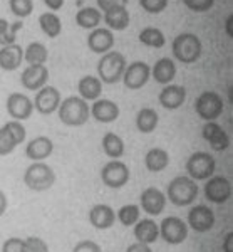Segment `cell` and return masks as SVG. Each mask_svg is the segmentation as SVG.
Wrapping results in <instances>:
<instances>
[{"label": "cell", "instance_id": "1", "mask_svg": "<svg viewBox=\"0 0 233 252\" xmlns=\"http://www.w3.org/2000/svg\"><path fill=\"white\" fill-rule=\"evenodd\" d=\"M57 113H59V120L65 126H83L91 116L87 101L79 96H69L60 101Z\"/></svg>", "mask_w": 233, "mask_h": 252}, {"label": "cell", "instance_id": "2", "mask_svg": "<svg viewBox=\"0 0 233 252\" xmlns=\"http://www.w3.org/2000/svg\"><path fill=\"white\" fill-rule=\"evenodd\" d=\"M202 40L193 32H183L176 35L171 44V52L175 59H178L183 64H193L202 58Z\"/></svg>", "mask_w": 233, "mask_h": 252}, {"label": "cell", "instance_id": "3", "mask_svg": "<svg viewBox=\"0 0 233 252\" xmlns=\"http://www.w3.org/2000/svg\"><path fill=\"white\" fill-rule=\"evenodd\" d=\"M126 58L117 51H109L103 54L97 63V74L99 81L104 84H116L122 79L126 69Z\"/></svg>", "mask_w": 233, "mask_h": 252}, {"label": "cell", "instance_id": "4", "mask_svg": "<svg viewBox=\"0 0 233 252\" xmlns=\"http://www.w3.org/2000/svg\"><path fill=\"white\" fill-rule=\"evenodd\" d=\"M166 193H168V198L173 205L188 207L198 197V185L190 177H176L171 180Z\"/></svg>", "mask_w": 233, "mask_h": 252}, {"label": "cell", "instance_id": "5", "mask_svg": "<svg viewBox=\"0 0 233 252\" xmlns=\"http://www.w3.org/2000/svg\"><path fill=\"white\" fill-rule=\"evenodd\" d=\"M24 184L34 192H46L56 184V173L47 163L34 161L24 173Z\"/></svg>", "mask_w": 233, "mask_h": 252}, {"label": "cell", "instance_id": "6", "mask_svg": "<svg viewBox=\"0 0 233 252\" xmlns=\"http://www.w3.org/2000/svg\"><path fill=\"white\" fill-rule=\"evenodd\" d=\"M216 161L211 153L196 152L186 161V172L191 180H208L213 177Z\"/></svg>", "mask_w": 233, "mask_h": 252}, {"label": "cell", "instance_id": "7", "mask_svg": "<svg viewBox=\"0 0 233 252\" xmlns=\"http://www.w3.org/2000/svg\"><path fill=\"white\" fill-rule=\"evenodd\" d=\"M223 97L215 91L202 93L195 101V111L205 121H215L216 118H220L223 113Z\"/></svg>", "mask_w": 233, "mask_h": 252}, {"label": "cell", "instance_id": "8", "mask_svg": "<svg viewBox=\"0 0 233 252\" xmlns=\"http://www.w3.org/2000/svg\"><path fill=\"white\" fill-rule=\"evenodd\" d=\"M27 131L20 121H9L0 128V157L14 153L20 143H24Z\"/></svg>", "mask_w": 233, "mask_h": 252}, {"label": "cell", "instance_id": "9", "mask_svg": "<svg viewBox=\"0 0 233 252\" xmlns=\"http://www.w3.org/2000/svg\"><path fill=\"white\" fill-rule=\"evenodd\" d=\"M159 237L170 246H178L188 237V225L179 217H166L159 223Z\"/></svg>", "mask_w": 233, "mask_h": 252}, {"label": "cell", "instance_id": "10", "mask_svg": "<svg viewBox=\"0 0 233 252\" xmlns=\"http://www.w3.org/2000/svg\"><path fill=\"white\" fill-rule=\"evenodd\" d=\"M101 180L109 189H121L129 182V168L119 160H113L106 163L101 170Z\"/></svg>", "mask_w": 233, "mask_h": 252}, {"label": "cell", "instance_id": "11", "mask_svg": "<svg viewBox=\"0 0 233 252\" xmlns=\"http://www.w3.org/2000/svg\"><path fill=\"white\" fill-rule=\"evenodd\" d=\"M151 76V67L143 61H134L129 66H126L124 74H122V81L124 86L128 89H141L146 86Z\"/></svg>", "mask_w": 233, "mask_h": 252}, {"label": "cell", "instance_id": "12", "mask_svg": "<svg viewBox=\"0 0 233 252\" xmlns=\"http://www.w3.org/2000/svg\"><path fill=\"white\" fill-rule=\"evenodd\" d=\"M188 225L198 234H205L213 229L215 225V214L210 207L196 205L188 212Z\"/></svg>", "mask_w": 233, "mask_h": 252}, {"label": "cell", "instance_id": "13", "mask_svg": "<svg viewBox=\"0 0 233 252\" xmlns=\"http://www.w3.org/2000/svg\"><path fill=\"white\" fill-rule=\"evenodd\" d=\"M62 101L59 89L54 86H44L37 91V96L34 99V109H37L40 115H52L59 109V104Z\"/></svg>", "mask_w": 233, "mask_h": 252}, {"label": "cell", "instance_id": "14", "mask_svg": "<svg viewBox=\"0 0 233 252\" xmlns=\"http://www.w3.org/2000/svg\"><path fill=\"white\" fill-rule=\"evenodd\" d=\"M7 113L14 118V121L29 120L34 113V103L22 93H12L7 97Z\"/></svg>", "mask_w": 233, "mask_h": 252}, {"label": "cell", "instance_id": "15", "mask_svg": "<svg viewBox=\"0 0 233 252\" xmlns=\"http://www.w3.org/2000/svg\"><path fill=\"white\" fill-rule=\"evenodd\" d=\"M205 197L213 204H225L232 197V184L225 177H211L205 184Z\"/></svg>", "mask_w": 233, "mask_h": 252}, {"label": "cell", "instance_id": "16", "mask_svg": "<svg viewBox=\"0 0 233 252\" xmlns=\"http://www.w3.org/2000/svg\"><path fill=\"white\" fill-rule=\"evenodd\" d=\"M202 135L210 143L211 150H215V152H225L230 146V136L215 121H206L202 129Z\"/></svg>", "mask_w": 233, "mask_h": 252}, {"label": "cell", "instance_id": "17", "mask_svg": "<svg viewBox=\"0 0 233 252\" xmlns=\"http://www.w3.org/2000/svg\"><path fill=\"white\" fill-rule=\"evenodd\" d=\"M49 81V69L46 66H29L24 69L20 76V83L29 91H39L47 86Z\"/></svg>", "mask_w": 233, "mask_h": 252}, {"label": "cell", "instance_id": "18", "mask_svg": "<svg viewBox=\"0 0 233 252\" xmlns=\"http://www.w3.org/2000/svg\"><path fill=\"white\" fill-rule=\"evenodd\" d=\"M185 99H186V89L185 86H179V84H168V86L161 89V93L158 96L159 104L165 109H170V111L181 108Z\"/></svg>", "mask_w": 233, "mask_h": 252}, {"label": "cell", "instance_id": "19", "mask_svg": "<svg viewBox=\"0 0 233 252\" xmlns=\"http://www.w3.org/2000/svg\"><path fill=\"white\" fill-rule=\"evenodd\" d=\"M89 109L91 116L99 123H113L119 118V106L111 99H96Z\"/></svg>", "mask_w": 233, "mask_h": 252}, {"label": "cell", "instance_id": "20", "mask_svg": "<svg viewBox=\"0 0 233 252\" xmlns=\"http://www.w3.org/2000/svg\"><path fill=\"white\" fill-rule=\"evenodd\" d=\"M114 46V34L109 29H94L87 35V47L94 54H106Z\"/></svg>", "mask_w": 233, "mask_h": 252}, {"label": "cell", "instance_id": "21", "mask_svg": "<svg viewBox=\"0 0 233 252\" xmlns=\"http://www.w3.org/2000/svg\"><path fill=\"white\" fill-rule=\"evenodd\" d=\"M165 205H166V197L161 190L149 187V189H146L141 193V207L146 214L159 215L165 210Z\"/></svg>", "mask_w": 233, "mask_h": 252}, {"label": "cell", "instance_id": "22", "mask_svg": "<svg viewBox=\"0 0 233 252\" xmlns=\"http://www.w3.org/2000/svg\"><path fill=\"white\" fill-rule=\"evenodd\" d=\"M54 152V143L47 136H37L30 140L26 146V157L34 161H42L52 155Z\"/></svg>", "mask_w": 233, "mask_h": 252}, {"label": "cell", "instance_id": "23", "mask_svg": "<svg viewBox=\"0 0 233 252\" xmlns=\"http://www.w3.org/2000/svg\"><path fill=\"white\" fill-rule=\"evenodd\" d=\"M89 222L96 229L106 230L109 227H113L114 222H116V212L109 205L97 204L89 210Z\"/></svg>", "mask_w": 233, "mask_h": 252}, {"label": "cell", "instance_id": "24", "mask_svg": "<svg viewBox=\"0 0 233 252\" xmlns=\"http://www.w3.org/2000/svg\"><path fill=\"white\" fill-rule=\"evenodd\" d=\"M24 61V49L17 42L0 49V69L3 71H15Z\"/></svg>", "mask_w": 233, "mask_h": 252}, {"label": "cell", "instance_id": "25", "mask_svg": "<svg viewBox=\"0 0 233 252\" xmlns=\"http://www.w3.org/2000/svg\"><path fill=\"white\" fill-rule=\"evenodd\" d=\"M151 74H153V78L158 84L168 86V84L173 83L175 76H176V64L170 58H161L154 63L153 69H151Z\"/></svg>", "mask_w": 233, "mask_h": 252}, {"label": "cell", "instance_id": "26", "mask_svg": "<svg viewBox=\"0 0 233 252\" xmlns=\"http://www.w3.org/2000/svg\"><path fill=\"white\" fill-rule=\"evenodd\" d=\"M103 19L109 31H126L131 22V14L128 7H113L104 12Z\"/></svg>", "mask_w": 233, "mask_h": 252}, {"label": "cell", "instance_id": "27", "mask_svg": "<svg viewBox=\"0 0 233 252\" xmlns=\"http://www.w3.org/2000/svg\"><path fill=\"white\" fill-rule=\"evenodd\" d=\"M134 237L140 244H149L156 242L159 237V227L158 223L151 219H145V220H138L134 223Z\"/></svg>", "mask_w": 233, "mask_h": 252}, {"label": "cell", "instance_id": "28", "mask_svg": "<svg viewBox=\"0 0 233 252\" xmlns=\"http://www.w3.org/2000/svg\"><path fill=\"white\" fill-rule=\"evenodd\" d=\"M77 91L84 101H96L103 94V83L96 76H84L77 83Z\"/></svg>", "mask_w": 233, "mask_h": 252}, {"label": "cell", "instance_id": "29", "mask_svg": "<svg viewBox=\"0 0 233 252\" xmlns=\"http://www.w3.org/2000/svg\"><path fill=\"white\" fill-rule=\"evenodd\" d=\"M103 22V14L96 7H83L81 10H77L76 14V24L81 29L94 31L99 27V24Z\"/></svg>", "mask_w": 233, "mask_h": 252}, {"label": "cell", "instance_id": "30", "mask_svg": "<svg viewBox=\"0 0 233 252\" xmlns=\"http://www.w3.org/2000/svg\"><path fill=\"white\" fill-rule=\"evenodd\" d=\"M49 51L42 42H30L24 51V61L29 66H46Z\"/></svg>", "mask_w": 233, "mask_h": 252}, {"label": "cell", "instance_id": "31", "mask_svg": "<svg viewBox=\"0 0 233 252\" xmlns=\"http://www.w3.org/2000/svg\"><path fill=\"white\" fill-rule=\"evenodd\" d=\"M145 165L149 172H163L170 165V155L163 148H151L145 155Z\"/></svg>", "mask_w": 233, "mask_h": 252}, {"label": "cell", "instance_id": "32", "mask_svg": "<svg viewBox=\"0 0 233 252\" xmlns=\"http://www.w3.org/2000/svg\"><path fill=\"white\" fill-rule=\"evenodd\" d=\"M39 26L44 34L51 39L59 37L60 32H62V22H60L59 15H56L54 12H44V14H40Z\"/></svg>", "mask_w": 233, "mask_h": 252}, {"label": "cell", "instance_id": "33", "mask_svg": "<svg viewBox=\"0 0 233 252\" xmlns=\"http://www.w3.org/2000/svg\"><path fill=\"white\" fill-rule=\"evenodd\" d=\"M159 116L153 108H143L136 115V126L141 133H153L158 126Z\"/></svg>", "mask_w": 233, "mask_h": 252}, {"label": "cell", "instance_id": "34", "mask_svg": "<svg viewBox=\"0 0 233 252\" xmlns=\"http://www.w3.org/2000/svg\"><path fill=\"white\" fill-rule=\"evenodd\" d=\"M103 150L108 157L117 160V158H121L124 155V141H122L116 133L109 131V133H106L103 138Z\"/></svg>", "mask_w": 233, "mask_h": 252}, {"label": "cell", "instance_id": "35", "mask_svg": "<svg viewBox=\"0 0 233 252\" xmlns=\"http://www.w3.org/2000/svg\"><path fill=\"white\" fill-rule=\"evenodd\" d=\"M140 42L148 47L161 49L166 44V37L156 27H146V29H143L140 32Z\"/></svg>", "mask_w": 233, "mask_h": 252}, {"label": "cell", "instance_id": "36", "mask_svg": "<svg viewBox=\"0 0 233 252\" xmlns=\"http://www.w3.org/2000/svg\"><path fill=\"white\" fill-rule=\"evenodd\" d=\"M22 27V24H9L7 19L0 17V46H10V44H15V39H17V32Z\"/></svg>", "mask_w": 233, "mask_h": 252}, {"label": "cell", "instance_id": "37", "mask_svg": "<svg viewBox=\"0 0 233 252\" xmlns=\"http://www.w3.org/2000/svg\"><path fill=\"white\" fill-rule=\"evenodd\" d=\"M140 207L138 205H124L121 207L119 210H117V219H119V222L122 223V225L126 227H131L134 225L138 220H140Z\"/></svg>", "mask_w": 233, "mask_h": 252}, {"label": "cell", "instance_id": "38", "mask_svg": "<svg viewBox=\"0 0 233 252\" xmlns=\"http://www.w3.org/2000/svg\"><path fill=\"white\" fill-rule=\"evenodd\" d=\"M10 12L19 19H26L34 12V2L32 0H9Z\"/></svg>", "mask_w": 233, "mask_h": 252}, {"label": "cell", "instance_id": "39", "mask_svg": "<svg viewBox=\"0 0 233 252\" xmlns=\"http://www.w3.org/2000/svg\"><path fill=\"white\" fill-rule=\"evenodd\" d=\"M140 5L148 14H159L168 7V0H140Z\"/></svg>", "mask_w": 233, "mask_h": 252}, {"label": "cell", "instance_id": "40", "mask_svg": "<svg viewBox=\"0 0 233 252\" xmlns=\"http://www.w3.org/2000/svg\"><path fill=\"white\" fill-rule=\"evenodd\" d=\"M191 12H208L215 5V0H183Z\"/></svg>", "mask_w": 233, "mask_h": 252}, {"label": "cell", "instance_id": "41", "mask_svg": "<svg viewBox=\"0 0 233 252\" xmlns=\"http://www.w3.org/2000/svg\"><path fill=\"white\" fill-rule=\"evenodd\" d=\"M2 252H26V241L20 237H10L3 242Z\"/></svg>", "mask_w": 233, "mask_h": 252}, {"label": "cell", "instance_id": "42", "mask_svg": "<svg viewBox=\"0 0 233 252\" xmlns=\"http://www.w3.org/2000/svg\"><path fill=\"white\" fill-rule=\"evenodd\" d=\"M26 252H49V247L44 239L27 237L26 239Z\"/></svg>", "mask_w": 233, "mask_h": 252}, {"label": "cell", "instance_id": "43", "mask_svg": "<svg viewBox=\"0 0 233 252\" xmlns=\"http://www.w3.org/2000/svg\"><path fill=\"white\" fill-rule=\"evenodd\" d=\"M72 252H103V249H101L99 244H96L94 241H81L76 244Z\"/></svg>", "mask_w": 233, "mask_h": 252}, {"label": "cell", "instance_id": "44", "mask_svg": "<svg viewBox=\"0 0 233 252\" xmlns=\"http://www.w3.org/2000/svg\"><path fill=\"white\" fill-rule=\"evenodd\" d=\"M97 2V7H99V10H109L113 9V7H128L129 0H96Z\"/></svg>", "mask_w": 233, "mask_h": 252}, {"label": "cell", "instance_id": "45", "mask_svg": "<svg viewBox=\"0 0 233 252\" xmlns=\"http://www.w3.org/2000/svg\"><path fill=\"white\" fill-rule=\"evenodd\" d=\"M126 252H153V251H151V247L146 246V244L134 242V244H131L128 249H126Z\"/></svg>", "mask_w": 233, "mask_h": 252}, {"label": "cell", "instance_id": "46", "mask_svg": "<svg viewBox=\"0 0 233 252\" xmlns=\"http://www.w3.org/2000/svg\"><path fill=\"white\" fill-rule=\"evenodd\" d=\"M44 3H46V7H49L51 12H54V14L64 7V0H44Z\"/></svg>", "mask_w": 233, "mask_h": 252}, {"label": "cell", "instance_id": "47", "mask_svg": "<svg viewBox=\"0 0 233 252\" xmlns=\"http://www.w3.org/2000/svg\"><path fill=\"white\" fill-rule=\"evenodd\" d=\"M7 205H9V200H7L5 193H3L2 190H0V217H2V215L5 214Z\"/></svg>", "mask_w": 233, "mask_h": 252}, {"label": "cell", "instance_id": "48", "mask_svg": "<svg viewBox=\"0 0 233 252\" xmlns=\"http://www.w3.org/2000/svg\"><path fill=\"white\" fill-rule=\"evenodd\" d=\"M223 251H225V252H233V234H232V232L227 235V239H225V242H223Z\"/></svg>", "mask_w": 233, "mask_h": 252}, {"label": "cell", "instance_id": "49", "mask_svg": "<svg viewBox=\"0 0 233 252\" xmlns=\"http://www.w3.org/2000/svg\"><path fill=\"white\" fill-rule=\"evenodd\" d=\"M227 34L228 35H230V37H232V15H228V17H227Z\"/></svg>", "mask_w": 233, "mask_h": 252}]
</instances>
